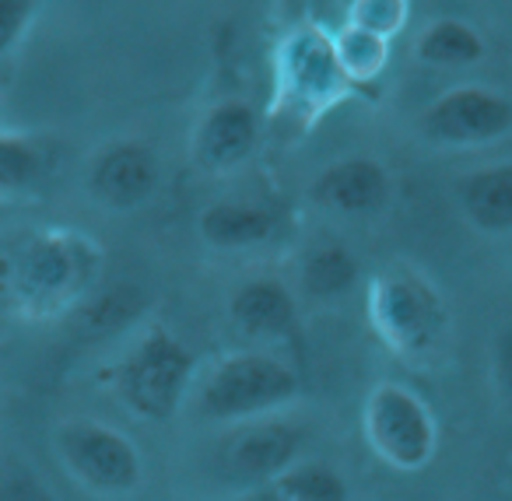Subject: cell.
<instances>
[{"label":"cell","instance_id":"obj_1","mask_svg":"<svg viewBox=\"0 0 512 501\" xmlns=\"http://www.w3.org/2000/svg\"><path fill=\"white\" fill-rule=\"evenodd\" d=\"M99 274L95 242L74 232H32L0 239V309L50 316L85 302Z\"/></svg>","mask_w":512,"mask_h":501},{"label":"cell","instance_id":"obj_2","mask_svg":"<svg viewBox=\"0 0 512 501\" xmlns=\"http://www.w3.org/2000/svg\"><path fill=\"white\" fill-rule=\"evenodd\" d=\"M369 326L397 358L428 361L449 333L442 295L411 267L379 270L369 281Z\"/></svg>","mask_w":512,"mask_h":501},{"label":"cell","instance_id":"obj_3","mask_svg":"<svg viewBox=\"0 0 512 501\" xmlns=\"http://www.w3.org/2000/svg\"><path fill=\"white\" fill-rule=\"evenodd\" d=\"M302 393V379L288 361L267 351H239L221 358L207 372L197 393V407L207 421L246 424L271 417Z\"/></svg>","mask_w":512,"mask_h":501},{"label":"cell","instance_id":"obj_4","mask_svg":"<svg viewBox=\"0 0 512 501\" xmlns=\"http://www.w3.org/2000/svg\"><path fill=\"white\" fill-rule=\"evenodd\" d=\"M197 382V354L169 326L155 323L116 365V389L123 403L144 421H169L179 414Z\"/></svg>","mask_w":512,"mask_h":501},{"label":"cell","instance_id":"obj_5","mask_svg":"<svg viewBox=\"0 0 512 501\" xmlns=\"http://www.w3.org/2000/svg\"><path fill=\"white\" fill-rule=\"evenodd\" d=\"M362 431L369 449L400 473H418L435 459L439 424L428 403L404 382H376L365 396Z\"/></svg>","mask_w":512,"mask_h":501},{"label":"cell","instance_id":"obj_6","mask_svg":"<svg viewBox=\"0 0 512 501\" xmlns=\"http://www.w3.org/2000/svg\"><path fill=\"white\" fill-rule=\"evenodd\" d=\"M418 130L425 141L442 148H477L502 141L512 130V99L481 85L453 88L421 113Z\"/></svg>","mask_w":512,"mask_h":501},{"label":"cell","instance_id":"obj_7","mask_svg":"<svg viewBox=\"0 0 512 501\" xmlns=\"http://www.w3.org/2000/svg\"><path fill=\"white\" fill-rule=\"evenodd\" d=\"M67 470L102 494H130L141 484V452L123 431L95 421H74L57 435Z\"/></svg>","mask_w":512,"mask_h":501},{"label":"cell","instance_id":"obj_8","mask_svg":"<svg viewBox=\"0 0 512 501\" xmlns=\"http://www.w3.org/2000/svg\"><path fill=\"white\" fill-rule=\"evenodd\" d=\"M302 452V428L281 417H256L246 421L228 445L221 449V466L228 477L242 480V484H267L271 477H278L281 470H288L292 463H299Z\"/></svg>","mask_w":512,"mask_h":501},{"label":"cell","instance_id":"obj_9","mask_svg":"<svg viewBox=\"0 0 512 501\" xmlns=\"http://www.w3.org/2000/svg\"><path fill=\"white\" fill-rule=\"evenodd\" d=\"M92 193L106 207L116 211H130V207L144 204L158 186V158L148 144L123 141L106 148L92 165L88 176Z\"/></svg>","mask_w":512,"mask_h":501},{"label":"cell","instance_id":"obj_10","mask_svg":"<svg viewBox=\"0 0 512 501\" xmlns=\"http://www.w3.org/2000/svg\"><path fill=\"white\" fill-rule=\"evenodd\" d=\"M295 298L278 277H253L228 298V323L249 344H274L295 330Z\"/></svg>","mask_w":512,"mask_h":501},{"label":"cell","instance_id":"obj_11","mask_svg":"<svg viewBox=\"0 0 512 501\" xmlns=\"http://www.w3.org/2000/svg\"><path fill=\"white\" fill-rule=\"evenodd\" d=\"M309 193L327 211L362 218V214H376L386 207V200H390V176L372 158H341V162L327 165L313 179Z\"/></svg>","mask_w":512,"mask_h":501},{"label":"cell","instance_id":"obj_12","mask_svg":"<svg viewBox=\"0 0 512 501\" xmlns=\"http://www.w3.org/2000/svg\"><path fill=\"white\" fill-rule=\"evenodd\" d=\"M256 141H260L256 109L246 106V102L228 99V102H218V106L204 116L193 151H197L200 169L228 172L253 155Z\"/></svg>","mask_w":512,"mask_h":501},{"label":"cell","instance_id":"obj_13","mask_svg":"<svg viewBox=\"0 0 512 501\" xmlns=\"http://www.w3.org/2000/svg\"><path fill=\"white\" fill-rule=\"evenodd\" d=\"M467 221L481 232H512V162L484 165L456 183Z\"/></svg>","mask_w":512,"mask_h":501},{"label":"cell","instance_id":"obj_14","mask_svg":"<svg viewBox=\"0 0 512 501\" xmlns=\"http://www.w3.org/2000/svg\"><path fill=\"white\" fill-rule=\"evenodd\" d=\"M274 218L267 207L246 204V200H218V204L204 207L197 221L200 239L211 249H249L260 246L274 235Z\"/></svg>","mask_w":512,"mask_h":501},{"label":"cell","instance_id":"obj_15","mask_svg":"<svg viewBox=\"0 0 512 501\" xmlns=\"http://www.w3.org/2000/svg\"><path fill=\"white\" fill-rule=\"evenodd\" d=\"M256 501H351V484L341 470L320 459H299L278 477L256 487Z\"/></svg>","mask_w":512,"mask_h":501},{"label":"cell","instance_id":"obj_16","mask_svg":"<svg viewBox=\"0 0 512 501\" xmlns=\"http://www.w3.org/2000/svg\"><path fill=\"white\" fill-rule=\"evenodd\" d=\"M137 312H141V291L130 284H116V288H106L95 298L74 305V326L81 337H109L134 323Z\"/></svg>","mask_w":512,"mask_h":501},{"label":"cell","instance_id":"obj_17","mask_svg":"<svg viewBox=\"0 0 512 501\" xmlns=\"http://www.w3.org/2000/svg\"><path fill=\"white\" fill-rule=\"evenodd\" d=\"M358 281V260L337 242H327V246L313 249L302 267V288H306L309 298H320V302H330V298H341L355 288Z\"/></svg>","mask_w":512,"mask_h":501},{"label":"cell","instance_id":"obj_18","mask_svg":"<svg viewBox=\"0 0 512 501\" xmlns=\"http://www.w3.org/2000/svg\"><path fill=\"white\" fill-rule=\"evenodd\" d=\"M418 57L432 67H467L484 57V39L467 22L442 18L418 39Z\"/></svg>","mask_w":512,"mask_h":501},{"label":"cell","instance_id":"obj_19","mask_svg":"<svg viewBox=\"0 0 512 501\" xmlns=\"http://www.w3.org/2000/svg\"><path fill=\"white\" fill-rule=\"evenodd\" d=\"M43 151L25 137H0V197H15L39 183Z\"/></svg>","mask_w":512,"mask_h":501},{"label":"cell","instance_id":"obj_20","mask_svg":"<svg viewBox=\"0 0 512 501\" xmlns=\"http://www.w3.org/2000/svg\"><path fill=\"white\" fill-rule=\"evenodd\" d=\"M292 85L306 95H320L327 99L334 92V78H337V64H334V53H330L327 43L320 39H299L292 50Z\"/></svg>","mask_w":512,"mask_h":501},{"label":"cell","instance_id":"obj_21","mask_svg":"<svg viewBox=\"0 0 512 501\" xmlns=\"http://www.w3.org/2000/svg\"><path fill=\"white\" fill-rule=\"evenodd\" d=\"M407 15V0H355V29L369 36H390Z\"/></svg>","mask_w":512,"mask_h":501},{"label":"cell","instance_id":"obj_22","mask_svg":"<svg viewBox=\"0 0 512 501\" xmlns=\"http://www.w3.org/2000/svg\"><path fill=\"white\" fill-rule=\"evenodd\" d=\"M341 60H344V71L348 74H355V78H372V74L379 71V64H383V39L355 29L348 39H344Z\"/></svg>","mask_w":512,"mask_h":501},{"label":"cell","instance_id":"obj_23","mask_svg":"<svg viewBox=\"0 0 512 501\" xmlns=\"http://www.w3.org/2000/svg\"><path fill=\"white\" fill-rule=\"evenodd\" d=\"M32 11H36V0H0V57L22 39Z\"/></svg>","mask_w":512,"mask_h":501},{"label":"cell","instance_id":"obj_24","mask_svg":"<svg viewBox=\"0 0 512 501\" xmlns=\"http://www.w3.org/2000/svg\"><path fill=\"white\" fill-rule=\"evenodd\" d=\"M495 389L502 403L512 410V330L495 340Z\"/></svg>","mask_w":512,"mask_h":501},{"label":"cell","instance_id":"obj_25","mask_svg":"<svg viewBox=\"0 0 512 501\" xmlns=\"http://www.w3.org/2000/svg\"><path fill=\"white\" fill-rule=\"evenodd\" d=\"M0 501H57L32 473H15L0 484Z\"/></svg>","mask_w":512,"mask_h":501}]
</instances>
